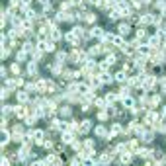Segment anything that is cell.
Listing matches in <instances>:
<instances>
[{"instance_id": "6da1fadb", "label": "cell", "mask_w": 166, "mask_h": 166, "mask_svg": "<svg viewBox=\"0 0 166 166\" xmlns=\"http://www.w3.org/2000/svg\"><path fill=\"white\" fill-rule=\"evenodd\" d=\"M37 49H41V51H45V53H55V41L53 39H43V41H37Z\"/></svg>"}, {"instance_id": "7a4b0ae2", "label": "cell", "mask_w": 166, "mask_h": 166, "mask_svg": "<svg viewBox=\"0 0 166 166\" xmlns=\"http://www.w3.org/2000/svg\"><path fill=\"white\" fill-rule=\"evenodd\" d=\"M162 117V115H158L156 111H153V110H149L147 113H145V119H143V121H145V125H156L158 123V119H160Z\"/></svg>"}, {"instance_id": "3957f363", "label": "cell", "mask_w": 166, "mask_h": 166, "mask_svg": "<svg viewBox=\"0 0 166 166\" xmlns=\"http://www.w3.org/2000/svg\"><path fill=\"white\" fill-rule=\"evenodd\" d=\"M64 41L70 43L73 47H78V43H80V37H78L74 31H67V33H64Z\"/></svg>"}, {"instance_id": "277c9868", "label": "cell", "mask_w": 166, "mask_h": 166, "mask_svg": "<svg viewBox=\"0 0 166 166\" xmlns=\"http://www.w3.org/2000/svg\"><path fill=\"white\" fill-rule=\"evenodd\" d=\"M117 100H121V94L119 92H107L106 94V102H107V110L111 107V104H115Z\"/></svg>"}, {"instance_id": "5b68a950", "label": "cell", "mask_w": 166, "mask_h": 166, "mask_svg": "<svg viewBox=\"0 0 166 166\" xmlns=\"http://www.w3.org/2000/svg\"><path fill=\"white\" fill-rule=\"evenodd\" d=\"M153 18H154V14H141L139 16V26L143 27V26H149V24H153Z\"/></svg>"}, {"instance_id": "8992f818", "label": "cell", "mask_w": 166, "mask_h": 166, "mask_svg": "<svg viewBox=\"0 0 166 166\" xmlns=\"http://www.w3.org/2000/svg\"><path fill=\"white\" fill-rule=\"evenodd\" d=\"M88 33H90V37H98V39H102L104 35H106V30H104V27H100V26H94Z\"/></svg>"}, {"instance_id": "52a82bcc", "label": "cell", "mask_w": 166, "mask_h": 166, "mask_svg": "<svg viewBox=\"0 0 166 166\" xmlns=\"http://www.w3.org/2000/svg\"><path fill=\"white\" fill-rule=\"evenodd\" d=\"M61 141H63V145H73V141H74V133H73V131H63Z\"/></svg>"}, {"instance_id": "ba28073f", "label": "cell", "mask_w": 166, "mask_h": 166, "mask_svg": "<svg viewBox=\"0 0 166 166\" xmlns=\"http://www.w3.org/2000/svg\"><path fill=\"white\" fill-rule=\"evenodd\" d=\"M33 141H35V145H43V141H45V133H43L41 129H33Z\"/></svg>"}, {"instance_id": "9c48e42d", "label": "cell", "mask_w": 166, "mask_h": 166, "mask_svg": "<svg viewBox=\"0 0 166 166\" xmlns=\"http://www.w3.org/2000/svg\"><path fill=\"white\" fill-rule=\"evenodd\" d=\"M35 84H37V92L39 94H45L47 92V86H49V80H45V78H37Z\"/></svg>"}, {"instance_id": "30bf717a", "label": "cell", "mask_w": 166, "mask_h": 166, "mask_svg": "<svg viewBox=\"0 0 166 166\" xmlns=\"http://www.w3.org/2000/svg\"><path fill=\"white\" fill-rule=\"evenodd\" d=\"M135 154H137V156H141L143 160H149V158L154 154V150H150V149H139V150H137Z\"/></svg>"}, {"instance_id": "8fae6325", "label": "cell", "mask_w": 166, "mask_h": 166, "mask_svg": "<svg viewBox=\"0 0 166 166\" xmlns=\"http://www.w3.org/2000/svg\"><path fill=\"white\" fill-rule=\"evenodd\" d=\"M113 78H115V82H119V84H125L129 76H127V73H125V70H117V73L113 74Z\"/></svg>"}, {"instance_id": "7c38bea8", "label": "cell", "mask_w": 166, "mask_h": 166, "mask_svg": "<svg viewBox=\"0 0 166 166\" xmlns=\"http://www.w3.org/2000/svg\"><path fill=\"white\" fill-rule=\"evenodd\" d=\"M160 39H162V37L156 33V35H153V37H149V39H147V45H150L153 49H158V45H160Z\"/></svg>"}, {"instance_id": "4fadbf2b", "label": "cell", "mask_w": 166, "mask_h": 166, "mask_svg": "<svg viewBox=\"0 0 166 166\" xmlns=\"http://www.w3.org/2000/svg\"><path fill=\"white\" fill-rule=\"evenodd\" d=\"M111 45L113 47H125V39H123V35H113L111 37Z\"/></svg>"}, {"instance_id": "5bb4252c", "label": "cell", "mask_w": 166, "mask_h": 166, "mask_svg": "<svg viewBox=\"0 0 166 166\" xmlns=\"http://www.w3.org/2000/svg\"><path fill=\"white\" fill-rule=\"evenodd\" d=\"M39 73V64L35 63V61H31V63H27V74L30 76H35Z\"/></svg>"}, {"instance_id": "9a60e30c", "label": "cell", "mask_w": 166, "mask_h": 166, "mask_svg": "<svg viewBox=\"0 0 166 166\" xmlns=\"http://www.w3.org/2000/svg\"><path fill=\"white\" fill-rule=\"evenodd\" d=\"M16 98H18L20 104H27V102H30V92H21V90H18V92H16Z\"/></svg>"}, {"instance_id": "2e32d148", "label": "cell", "mask_w": 166, "mask_h": 166, "mask_svg": "<svg viewBox=\"0 0 166 166\" xmlns=\"http://www.w3.org/2000/svg\"><path fill=\"white\" fill-rule=\"evenodd\" d=\"M92 129V121L90 119H84L82 123H80V129H78V133H82V135H86Z\"/></svg>"}, {"instance_id": "e0dca14e", "label": "cell", "mask_w": 166, "mask_h": 166, "mask_svg": "<svg viewBox=\"0 0 166 166\" xmlns=\"http://www.w3.org/2000/svg\"><path fill=\"white\" fill-rule=\"evenodd\" d=\"M12 141V133H8V129H4L2 131V141H0V145H2V149L4 147H8V143Z\"/></svg>"}, {"instance_id": "ac0fdd59", "label": "cell", "mask_w": 166, "mask_h": 166, "mask_svg": "<svg viewBox=\"0 0 166 166\" xmlns=\"http://www.w3.org/2000/svg\"><path fill=\"white\" fill-rule=\"evenodd\" d=\"M133 153H131V150H127V153H123V154H121V158H119V160H121V164H131L133 162Z\"/></svg>"}, {"instance_id": "d6986e66", "label": "cell", "mask_w": 166, "mask_h": 166, "mask_svg": "<svg viewBox=\"0 0 166 166\" xmlns=\"http://www.w3.org/2000/svg\"><path fill=\"white\" fill-rule=\"evenodd\" d=\"M98 78L102 80V84H110V82H113V80H115V78H113L110 73H100V74H98Z\"/></svg>"}, {"instance_id": "ffe728a7", "label": "cell", "mask_w": 166, "mask_h": 166, "mask_svg": "<svg viewBox=\"0 0 166 166\" xmlns=\"http://www.w3.org/2000/svg\"><path fill=\"white\" fill-rule=\"evenodd\" d=\"M121 104H123L125 107H129V110H131V107L135 106V100H133L131 94H129V96H123V98H121Z\"/></svg>"}, {"instance_id": "44dd1931", "label": "cell", "mask_w": 166, "mask_h": 166, "mask_svg": "<svg viewBox=\"0 0 166 166\" xmlns=\"http://www.w3.org/2000/svg\"><path fill=\"white\" fill-rule=\"evenodd\" d=\"M92 104L96 106L98 110H107V102H106V98H96V100H94Z\"/></svg>"}, {"instance_id": "7402d4cb", "label": "cell", "mask_w": 166, "mask_h": 166, "mask_svg": "<svg viewBox=\"0 0 166 166\" xmlns=\"http://www.w3.org/2000/svg\"><path fill=\"white\" fill-rule=\"evenodd\" d=\"M129 31H131V26H129V24H119V26H117V33L123 35V37H125Z\"/></svg>"}, {"instance_id": "603a6c76", "label": "cell", "mask_w": 166, "mask_h": 166, "mask_svg": "<svg viewBox=\"0 0 166 166\" xmlns=\"http://www.w3.org/2000/svg\"><path fill=\"white\" fill-rule=\"evenodd\" d=\"M119 133H123V127H121V123H113L111 129H110V137H115V135H119Z\"/></svg>"}, {"instance_id": "cb8c5ba5", "label": "cell", "mask_w": 166, "mask_h": 166, "mask_svg": "<svg viewBox=\"0 0 166 166\" xmlns=\"http://www.w3.org/2000/svg\"><path fill=\"white\" fill-rule=\"evenodd\" d=\"M59 113L63 115V117H70V113H73V107H70L69 104H67V106H61V107H59Z\"/></svg>"}, {"instance_id": "d4e9b609", "label": "cell", "mask_w": 166, "mask_h": 166, "mask_svg": "<svg viewBox=\"0 0 166 166\" xmlns=\"http://www.w3.org/2000/svg\"><path fill=\"white\" fill-rule=\"evenodd\" d=\"M160 100H162V94H154V96L149 100V106L150 107H156L158 104H160Z\"/></svg>"}, {"instance_id": "484cf974", "label": "cell", "mask_w": 166, "mask_h": 166, "mask_svg": "<svg viewBox=\"0 0 166 166\" xmlns=\"http://www.w3.org/2000/svg\"><path fill=\"white\" fill-rule=\"evenodd\" d=\"M64 61H69V55H67V51H59L57 53V57H55V63H64Z\"/></svg>"}, {"instance_id": "4316f807", "label": "cell", "mask_w": 166, "mask_h": 166, "mask_svg": "<svg viewBox=\"0 0 166 166\" xmlns=\"http://www.w3.org/2000/svg\"><path fill=\"white\" fill-rule=\"evenodd\" d=\"M80 162L82 166H96V156H84Z\"/></svg>"}, {"instance_id": "83f0119b", "label": "cell", "mask_w": 166, "mask_h": 166, "mask_svg": "<svg viewBox=\"0 0 166 166\" xmlns=\"http://www.w3.org/2000/svg\"><path fill=\"white\" fill-rule=\"evenodd\" d=\"M4 84H6V88L12 90V92L16 90V86H18V84H16V78H4Z\"/></svg>"}, {"instance_id": "f1b7e54d", "label": "cell", "mask_w": 166, "mask_h": 166, "mask_svg": "<svg viewBox=\"0 0 166 166\" xmlns=\"http://www.w3.org/2000/svg\"><path fill=\"white\" fill-rule=\"evenodd\" d=\"M119 18H121L119 10H110V14H107V20H110V21H117Z\"/></svg>"}, {"instance_id": "f546056e", "label": "cell", "mask_w": 166, "mask_h": 166, "mask_svg": "<svg viewBox=\"0 0 166 166\" xmlns=\"http://www.w3.org/2000/svg\"><path fill=\"white\" fill-rule=\"evenodd\" d=\"M8 115H14V106L4 104L2 106V117H8Z\"/></svg>"}, {"instance_id": "4dcf8cb0", "label": "cell", "mask_w": 166, "mask_h": 166, "mask_svg": "<svg viewBox=\"0 0 166 166\" xmlns=\"http://www.w3.org/2000/svg\"><path fill=\"white\" fill-rule=\"evenodd\" d=\"M110 67H111V64L107 63V61L98 63V74H100V73H107V70H110Z\"/></svg>"}, {"instance_id": "1f68e13d", "label": "cell", "mask_w": 166, "mask_h": 166, "mask_svg": "<svg viewBox=\"0 0 166 166\" xmlns=\"http://www.w3.org/2000/svg\"><path fill=\"white\" fill-rule=\"evenodd\" d=\"M86 53H88L90 57H96V55H100V53H102V45H92V49H88Z\"/></svg>"}, {"instance_id": "d6a6232c", "label": "cell", "mask_w": 166, "mask_h": 166, "mask_svg": "<svg viewBox=\"0 0 166 166\" xmlns=\"http://www.w3.org/2000/svg\"><path fill=\"white\" fill-rule=\"evenodd\" d=\"M43 53H45V51H41V49H35V51L31 53V61H35V63L41 61V59H43Z\"/></svg>"}, {"instance_id": "836d02e7", "label": "cell", "mask_w": 166, "mask_h": 166, "mask_svg": "<svg viewBox=\"0 0 166 166\" xmlns=\"http://www.w3.org/2000/svg\"><path fill=\"white\" fill-rule=\"evenodd\" d=\"M141 139H143V141H145V143H150V141H153V139H154V135H153V133H150V131H147V129H145V131H143V133H141Z\"/></svg>"}, {"instance_id": "e575fe53", "label": "cell", "mask_w": 166, "mask_h": 166, "mask_svg": "<svg viewBox=\"0 0 166 166\" xmlns=\"http://www.w3.org/2000/svg\"><path fill=\"white\" fill-rule=\"evenodd\" d=\"M21 49H24L26 53H33V51H35L37 47H33V43H31V41H26L24 45H21Z\"/></svg>"}, {"instance_id": "d590c367", "label": "cell", "mask_w": 166, "mask_h": 166, "mask_svg": "<svg viewBox=\"0 0 166 166\" xmlns=\"http://www.w3.org/2000/svg\"><path fill=\"white\" fill-rule=\"evenodd\" d=\"M147 37H149L147 30H145V27H139V30H137V39H145L147 41Z\"/></svg>"}, {"instance_id": "8d00e7d4", "label": "cell", "mask_w": 166, "mask_h": 166, "mask_svg": "<svg viewBox=\"0 0 166 166\" xmlns=\"http://www.w3.org/2000/svg\"><path fill=\"white\" fill-rule=\"evenodd\" d=\"M26 59H27V53L24 51V49H21V51H18V53H16V61H18V63H24Z\"/></svg>"}, {"instance_id": "74e56055", "label": "cell", "mask_w": 166, "mask_h": 166, "mask_svg": "<svg viewBox=\"0 0 166 166\" xmlns=\"http://www.w3.org/2000/svg\"><path fill=\"white\" fill-rule=\"evenodd\" d=\"M131 69H135V61H133V59H127V61L123 63V70L127 73V70H131Z\"/></svg>"}, {"instance_id": "f35d334b", "label": "cell", "mask_w": 166, "mask_h": 166, "mask_svg": "<svg viewBox=\"0 0 166 166\" xmlns=\"http://www.w3.org/2000/svg\"><path fill=\"white\" fill-rule=\"evenodd\" d=\"M84 21H88V24H94V21H96V14L86 12V14H84Z\"/></svg>"}, {"instance_id": "ab89813d", "label": "cell", "mask_w": 166, "mask_h": 166, "mask_svg": "<svg viewBox=\"0 0 166 166\" xmlns=\"http://www.w3.org/2000/svg\"><path fill=\"white\" fill-rule=\"evenodd\" d=\"M0 57H2V61L10 57V47H8V45H2V51H0Z\"/></svg>"}, {"instance_id": "60d3db41", "label": "cell", "mask_w": 166, "mask_h": 166, "mask_svg": "<svg viewBox=\"0 0 166 166\" xmlns=\"http://www.w3.org/2000/svg\"><path fill=\"white\" fill-rule=\"evenodd\" d=\"M154 8L160 10V12H164V10H166V0H156V2H154Z\"/></svg>"}, {"instance_id": "b9f144b4", "label": "cell", "mask_w": 166, "mask_h": 166, "mask_svg": "<svg viewBox=\"0 0 166 166\" xmlns=\"http://www.w3.org/2000/svg\"><path fill=\"white\" fill-rule=\"evenodd\" d=\"M153 129H154V131H158V133H164V135H166V123H160V121H158Z\"/></svg>"}, {"instance_id": "7bdbcfd3", "label": "cell", "mask_w": 166, "mask_h": 166, "mask_svg": "<svg viewBox=\"0 0 166 166\" xmlns=\"http://www.w3.org/2000/svg\"><path fill=\"white\" fill-rule=\"evenodd\" d=\"M10 92H12V90H8V88H6V86H4L2 90H0V98H2V102H6V100H8V96H10Z\"/></svg>"}, {"instance_id": "ee69618b", "label": "cell", "mask_w": 166, "mask_h": 166, "mask_svg": "<svg viewBox=\"0 0 166 166\" xmlns=\"http://www.w3.org/2000/svg\"><path fill=\"white\" fill-rule=\"evenodd\" d=\"M127 147H129V150H133V153H137V150H139V143H137V141L133 139V141H129V143H127Z\"/></svg>"}, {"instance_id": "f6af8a7d", "label": "cell", "mask_w": 166, "mask_h": 166, "mask_svg": "<svg viewBox=\"0 0 166 166\" xmlns=\"http://www.w3.org/2000/svg\"><path fill=\"white\" fill-rule=\"evenodd\" d=\"M10 73H12V74H16V76L21 73V69H20V64H18V63H12V67H10Z\"/></svg>"}, {"instance_id": "bcb514c9", "label": "cell", "mask_w": 166, "mask_h": 166, "mask_svg": "<svg viewBox=\"0 0 166 166\" xmlns=\"http://www.w3.org/2000/svg\"><path fill=\"white\" fill-rule=\"evenodd\" d=\"M12 135H21L24 137V125H16L12 129Z\"/></svg>"}, {"instance_id": "7dc6e473", "label": "cell", "mask_w": 166, "mask_h": 166, "mask_svg": "<svg viewBox=\"0 0 166 166\" xmlns=\"http://www.w3.org/2000/svg\"><path fill=\"white\" fill-rule=\"evenodd\" d=\"M26 92H30V94H31V92H37V84H35V82H30V84L26 86Z\"/></svg>"}, {"instance_id": "c3c4849f", "label": "cell", "mask_w": 166, "mask_h": 166, "mask_svg": "<svg viewBox=\"0 0 166 166\" xmlns=\"http://www.w3.org/2000/svg\"><path fill=\"white\" fill-rule=\"evenodd\" d=\"M98 119H100V121H106V119H107V110H100V111H98Z\"/></svg>"}, {"instance_id": "681fc988", "label": "cell", "mask_w": 166, "mask_h": 166, "mask_svg": "<svg viewBox=\"0 0 166 166\" xmlns=\"http://www.w3.org/2000/svg\"><path fill=\"white\" fill-rule=\"evenodd\" d=\"M47 92H49V94H53V92H57V84H55L53 80H49V86H47Z\"/></svg>"}, {"instance_id": "f907efd6", "label": "cell", "mask_w": 166, "mask_h": 166, "mask_svg": "<svg viewBox=\"0 0 166 166\" xmlns=\"http://www.w3.org/2000/svg\"><path fill=\"white\" fill-rule=\"evenodd\" d=\"M82 143H84V149H94V141L92 139H84Z\"/></svg>"}, {"instance_id": "816d5d0a", "label": "cell", "mask_w": 166, "mask_h": 166, "mask_svg": "<svg viewBox=\"0 0 166 166\" xmlns=\"http://www.w3.org/2000/svg\"><path fill=\"white\" fill-rule=\"evenodd\" d=\"M139 104H141V106H145V104H149V96H147V94H143V96L139 98Z\"/></svg>"}, {"instance_id": "f5cc1de1", "label": "cell", "mask_w": 166, "mask_h": 166, "mask_svg": "<svg viewBox=\"0 0 166 166\" xmlns=\"http://www.w3.org/2000/svg\"><path fill=\"white\" fill-rule=\"evenodd\" d=\"M107 63H110V64H115V63H117V57H115V55H107V59H106Z\"/></svg>"}, {"instance_id": "db71d44e", "label": "cell", "mask_w": 166, "mask_h": 166, "mask_svg": "<svg viewBox=\"0 0 166 166\" xmlns=\"http://www.w3.org/2000/svg\"><path fill=\"white\" fill-rule=\"evenodd\" d=\"M10 156H2V162H0V166H10Z\"/></svg>"}, {"instance_id": "11a10c76", "label": "cell", "mask_w": 166, "mask_h": 166, "mask_svg": "<svg viewBox=\"0 0 166 166\" xmlns=\"http://www.w3.org/2000/svg\"><path fill=\"white\" fill-rule=\"evenodd\" d=\"M43 147H45L47 150H51V149H53V141H47V139H45V141H43Z\"/></svg>"}, {"instance_id": "9f6ffc18", "label": "cell", "mask_w": 166, "mask_h": 166, "mask_svg": "<svg viewBox=\"0 0 166 166\" xmlns=\"http://www.w3.org/2000/svg\"><path fill=\"white\" fill-rule=\"evenodd\" d=\"M14 78H16V84H18V86H24V76L18 74V76H14Z\"/></svg>"}, {"instance_id": "6f0895ef", "label": "cell", "mask_w": 166, "mask_h": 166, "mask_svg": "<svg viewBox=\"0 0 166 166\" xmlns=\"http://www.w3.org/2000/svg\"><path fill=\"white\" fill-rule=\"evenodd\" d=\"M88 2H90L92 6H102V4H104V0H88Z\"/></svg>"}, {"instance_id": "680465c9", "label": "cell", "mask_w": 166, "mask_h": 166, "mask_svg": "<svg viewBox=\"0 0 166 166\" xmlns=\"http://www.w3.org/2000/svg\"><path fill=\"white\" fill-rule=\"evenodd\" d=\"M0 74H2V78H8V69L2 67V69H0Z\"/></svg>"}, {"instance_id": "91938a15", "label": "cell", "mask_w": 166, "mask_h": 166, "mask_svg": "<svg viewBox=\"0 0 166 166\" xmlns=\"http://www.w3.org/2000/svg\"><path fill=\"white\" fill-rule=\"evenodd\" d=\"M0 125H2V131H4V129H8V119L2 117V123H0Z\"/></svg>"}, {"instance_id": "94428289", "label": "cell", "mask_w": 166, "mask_h": 166, "mask_svg": "<svg viewBox=\"0 0 166 166\" xmlns=\"http://www.w3.org/2000/svg\"><path fill=\"white\" fill-rule=\"evenodd\" d=\"M78 160H80L78 156H76V158H73V160H70V166H80V164H78Z\"/></svg>"}, {"instance_id": "6125c7cd", "label": "cell", "mask_w": 166, "mask_h": 166, "mask_svg": "<svg viewBox=\"0 0 166 166\" xmlns=\"http://www.w3.org/2000/svg\"><path fill=\"white\" fill-rule=\"evenodd\" d=\"M143 6H149V4H153V0H141Z\"/></svg>"}, {"instance_id": "be15d7a7", "label": "cell", "mask_w": 166, "mask_h": 166, "mask_svg": "<svg viewBox=\"0 0 166 166\" xmlns=\"http://www.w3.org/2000/svg\"><path fill=\"white\" fill-rule=\"evenodd\" d=\"M37 2H41L43 6H45V4H49V0H37Z\"/></svg>"}, {"instance_id": "e7e4bbea", "label": "cell", "mask_w": 166, "mask_h": 166, "mask_svg": "<svg viewBox=\"0 0 166 166\" xmlns=\"http://www.w3.org/2000/svg\"><path fill=\"white\" fill-rule=\"evenodd\" d=\"M162 117H166V106L162 107Z\"/></svg>"}, {"instance_id": "03108f58", "label": "cell", "mask_w": 166, "mask_h": 166, "mask_svg": "<svg viewBox=\"0 0 166 166\" xmlns=\"http://www.w3.org/2000/svg\"><path fill=\"white\" fill-rule=\"evenodd\" d=\"M98 166H107V164H102V162H100V164H98Z\"/></svg>"}, {"instance_id": "003e7915", "label": "cell", "mask_w": 166, "mask_h": 166, "mask_svg": "<svg viewBox=\"0 0 166 166\" xmlns=\"http://www.w3.org/2000/svg\"><path fill=\"white\" fill-rule=\"evenodd\" d=\"M59 166H63V164H59Z\"/></svg>"}]
</instances>
